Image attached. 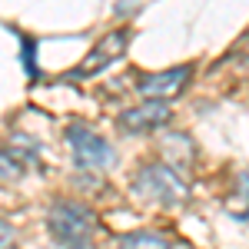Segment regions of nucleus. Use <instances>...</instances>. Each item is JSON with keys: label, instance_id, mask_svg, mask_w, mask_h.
Masks as SVG:
<instances>
[{"label": "nucleus", "instance_id": "f8f14e48", "mask_svg": "<svg viewBox=\"0 0 249 249\" xmlns=\"http://www.w3.org/2000/svg\"><path fill=\"white\" fill-rule=\"evenodd\" d=\"M0 249H17V232L7 219H0Z\"/></svg>", "mask_w": 249, "mask_h": 249}, {"label": "nucleus", "instance_id": "423d86ee", "mask_svg": "<svg viewBox=\"0 0 249 249\" xmlns=\"http://www.w3.org/2000/svg\"><path fill=\"white\" fill-rule=\"evenodd\" d=\"M170 103L163 100H143L140 107H130L120 113V130L126 133H150V130H160L170 123Z\"/></svg>", "mask_w": 249, "mask_h": 249}, {"label": "nucleus", "instance_id": "ddd939ff", "mask_svg": "<svg viewBox=\"0 0 249 249\" xmlns=\"http://www.w3.org/2000/svg\"><path fill=\"white\" fill-rule=\"evenodd\" d=\"M60 249H90V243L87 246H60Z\"/></svg>", "mask_w": 249, "mask_h": 249}, {"label": "nucleus", "instance_id": "9d476101", "mask_svg": "<svg viewBox=\"0 0 249 249\" xmlns=\"http://www.w3.org/2000/svg\"><path fill=\"white\" fill-rule=\"evenodd\" d=\"M10 153L17 156L20 163L30 170V166H40V156H37V143L30 140V136H20V133H14L10 136Z\"/></svg>", "mask_w": 249, "mask_h": 249}, {"label": "nucleus", "instance_id": "f03ea898", "mask_svg": "<svg viewBox=\"0 0 249 249\" xmlns=\"http://www.w3.org/2000/svg\"><path fill=\"white\" fill-rule=\"evenodd\" d=\"M47 230L60 246H87L96 232V216L77 199H53L47 210Z\"/></svg>", "mask_w": 249, "mask_h": 249}, {"label": "nucleus", "instance_id": "1a4fd4ad", "mask_svg": "<svg viewBox=\"0 0 249 249\" xmlns=\"http://www.w3.org/2000/svg\"><path fill=\"white\" fill-rule=\"evenodd\" d=\"M223 210L236 219H249V173H236L232 193L223 199Z\"/></svg>", "mask_w": 249, "mask_h": 249}, {"label": "nucleus", "instance_id": "0eeeda50", "mask_svg": "<svg viewBox=\"0 0 249 249\" xmlns=\"http://www.w3.org/2000/svg\"><path fill=\"white\" fill-rule=\"evenodd\" d=\"M160 143H163L160 150L166 156V166H173L176 173L186 170L193 160H196V146H193V140L186 133H170V136H163Z\"/></svg>", "mask_w": 249, "mask_h": 249}, {"label": "nucleus", "instance_id": "f257e3e1", "mask_svg": "<svg viewBox=\"0 0 249 249\" xmlns=\"http://www.w3.org/2000/svg\"><path fill=\"white\" fill-rule=\"evenodd\" d=\"M133 196H140L143 203H153L163 210H179L190 203V186L179 173L166 166V163H146L133 173Z\"/></svg>", "mask_w": 249, "mask_h": 249}, {"label": "nucleus", "instance_id": "9b49d317", "mask_svg": "<svg viewBox=\"0 0 249 249\" xmlns=\"http://www.w3.org/2000/svg\"><path fill=\"white\" fill-rule=\"evenodd\" d=\"M27 173V166L20 163L10 150H0V183H17L20 176Z\"/></svg>", "mask_w": 249, "mask_h": 249}, {"label": "nucleus", "instance_id": "7ed1b4c3", "mask_svg": "<svg viewBox=\"0 0 249 249\" xmlns=\"http://www.w3.org/2000/svg\"><path fill=\"white\" fill-rule=\"evenodd\" d=\"M67 143L73 150V163L80 170H107V166L116 163V150L100 133H93L90 126H83V123L67 126Z\"/></svg>", "mask_w": 249, "mask_h": 249}, {"label": "nucleus", "instance_id": "20e7f679", "mask_svg": "<svg viewBox=\"0 0 249 249\" xmlns=\"http://www.w3.org/2000/svg\"><path fill=\"white\" fill-rule=\"evenodd\" d=\"M126 47H130V30L126 27H120V30H110V34H103V37L93 43V50L83 57V63H80L77 70L70 73V77H96V73H103L110 63H116V60L126 53Z\"/></svg>", "mask_w": 249, "mask_h": 249}, {"label": "nucleus", "instance_id": "39448f33", "mask_svg": "<svg viewBox=\"0 0 249 249\" xmlns=\"http://www.w3.org/2000/svg\"><path fill=\"white\" fill-rule=\"evenodd\" d=\"M193 77V63H179V67H170V70H156V73H143L140 83H136V93L143 100H173L186 90V83Z\"/></svg>", "mask_w": 249, "mask_h": 249}, {"label": "nucleus", "instance_id": "6e6552de", "mask_svg": "<svg viewBox=\"0 0 249 249\" xmlns=\"http://www.w3.org/2000/svg\"><path fill=\"white\" fill-rule=\"evenodd\" d=\"M116 249H173V243L163 236V232L153 230H133L116 236Z\"/></svg>", "mask_w": 249, "mask_h": 249}]
</instances>
